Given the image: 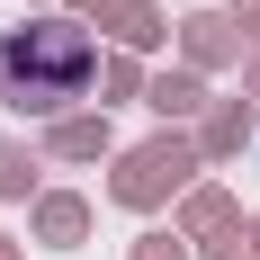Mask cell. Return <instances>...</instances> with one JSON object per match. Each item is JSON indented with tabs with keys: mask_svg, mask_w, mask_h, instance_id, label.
Here are the masks:
<instances>
[{
	"mask_svg": "<svg viewBox=\"0 0 260 260\" xmlns=\"http://www.w3.org/2000/svg\"><path fill=\"white\" fill-rule=\"evenodd\" d=\"M90 81H99L90 27H72V18H27V27L0 36V99L18 108V117H63L72 99H90Z\"/></svg>",
	"mask_w": 260,
	"mask_h": 260,
	"instance_id": "obj_1",
	"label": "cell"
}]
</instances>
